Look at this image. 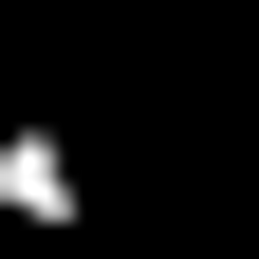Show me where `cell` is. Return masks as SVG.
Masks as SVG:
<instances>
[{
  "mask_svg": "<svg viewBox=\"0 0 259 259\" xmlns=\"http://www.w3.org/2000/svg\"><path fill=\"white\" fill-rule=\"evenodd\" d=\"M0 222H19V241H74L93 222V167H74L56 111H0Z\"/></svg>",
  "mask_w": 259,
  "mask_h": 259,
  "instance_id": "1",
  "label": "cell"
}]
</instances>
